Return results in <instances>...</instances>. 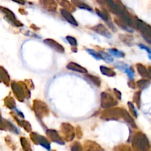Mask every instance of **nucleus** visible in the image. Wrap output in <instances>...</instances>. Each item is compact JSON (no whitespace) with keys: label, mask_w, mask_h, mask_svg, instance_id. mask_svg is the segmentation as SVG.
<instances>
[{"label":"nucleus","mask_w":151,"mask_h":151,"mask_svg":"<svg viewBox=\"0 0 151 151\" xmlns=\"http://www.w3.org/2000/svg\"><path fill=\"white\" fill-rule=\"evenodd\" d=\"M40 2L46 7V8L55 9L56 7V4L53 0H40Z\"/></svg>","instance_id":"f257e3e1"},{"label":"nucleus","mask_w":151,"mask_h":151,"mask_svg":"<svg viewBox=\"0 0 151 151\" xmlns=\"http://www.w3.org/2000/svg\"><path fill=\"white\" fill-rule=\"evenodd\" d=\"M109 51H110L111 54H113L114 56H117V57H122L124 56L123 53L122 52L119 51V50H114V49H109Z\"/></svg>","instance_id":"f03ea898"},{"label":"nucleus","mask_w":151,"mask_h":151,"mask_svg":"<svg viewBox=\"0 0 151 151\" xmlns=\"http://www.w3.org/2000/svg\"><path fill=\"white\" fill-rule=\"evenodd\" d=\"M125 69V72L127 73V74L128 75V77H130L131 78H132L134 77V71L131 70V68H124Z\"/></svg>","instance_id":"7ed1b4c3"},{"label":"nucleus","mask_w":151,"mask_h":151,"mask_svg":"<svg viewBox=\"0 0 151 151\" xmlns=\"http://www.w3.org/2000/svg\"><path fill=\"white\" fill-rule=\"evenodd\" d=\"M13 1L19 3V4H24V0H13Z\"/></svg>","instance_id":"20e7f679"},{"label":"nucleus","mask_w":151,"mask_h":151,"mask_svg":"<svg viewBox=\"0 0 151 151\" xmlns=\"http://www.w3.org/2000/svg\"><path fill=\"white\" fill-rule=\"evenodd\" d=\"M149 58H150V59H151V54H149Z\"/></svg>","instance_id":"39448f33"}]
</instances>
